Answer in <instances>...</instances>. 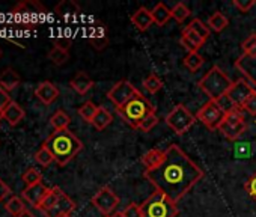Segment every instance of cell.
<instances>
[{
	"mask_svg": "<svg viewBox=\"0 0 256 217\" xmlns=\"http://www.w3.org/2000/svg\"><path fill=\"white\" fill-rule=\"evenodd\" d=\"M0 118H2V112H0Z\"/></svg>",
	"mask_w": 256,
	"mask_h": 217,
	"instance_id": "cell-52",
	"label": "cell"
},
{
	"mask_svg": "<svg viewBox=\"0 0 256 217\" xmlns=\"http://www.w3.org/2000/svg\"><path fill=\"white\" fill-rule=\"evenodd\" d=\"M247 130V122L241 108H228L218 132L229 140H236Z\"/></svg>",
	"mask_w": 256,
	"mask_h": 217,
	"instance_id": "cell-7",
	"label": "cell"
},
{
	"mask_svg": "<svg viewBox=\"0 0 256 217\" xmlns=\"http://www.w3.org/2000/svg\"><path fill=\"white\" fill-rule=\"evenodd\" d=\"M50 124L54 128V132H60V130H68L70 124H71V118L64 112V110H58L56 114H53V116L50 118Z\"/></svg>",
	"mask_w": 256,
	"mask_h": 217,
	"instance_id": "cell-29",
	"label": "cell"
},
{
	"mask_svg": "<svg viewBox=\"0 0 256 217\" xmlns=\"http://www.w3.org/2000/svg\"><path fill=\"white\" fill-rule=\"evenodd\" d=\"M232 84H234V82L217 65H214L198 82V88L210 98V101H216L218 104L228 95V92L232 88Z\"/></svg>",
	"mask_w": 256,
	"mask_h": 217,
	"instance_id": "cell-3",
	"label": "cell"
},
{
	"mask_svg": "<svg viewBox=\"0 0 256 217\" xmlns=\"http://www.w3.org/2000/svg\"><path fill=\"white\" fill-rule=\"evenodd\" d=\"M140 92L139 89L128 80H120L108 92H107V98L118 107H122L124 104H126L130 100H133L134 96H138Z\"/></svg>",
	"mask_w": 256,
	"mask_h": 217,
	"instance_id": "cell-12",
	"label": "cell"
},
{
	"mask_svg": "<svg viewBox=\"0 0 256 217\" xmlns=\"http://www.w3.org/2000/svg\"><path fill=\"white\" fill-rule=\"evenodd\" d=\"M232 5L242 14H247L254 5H256V0H234Z\"/></svg>",
	"mask_w": 256,
	"mask_h": 217,
	"instance_id": "cell-41",
	"label": "cell"
},
{
	"mask_svg": "<svg viewBox=\"0 0 256 217\" xmlns=\"http://www.w3.org/2000/svg\"><path fill=\"white\" fill-rule=\"evenodd\" d=\"M18 217H35V214H34L32 211H29V210H24Z\"/></svg>",
	"mask_w": 256,
	"mask_h": 217,
	"instance_id": "cell-48",
	"label": "cell"
},
{
	"mask_svg": "<svg viewBox=\"0 0 256 217\" xmlns=\"http://www.w3.org/2000/svg\"><path fill=\"white\" fill-rule=\"evenodd\" d=\"M112 121H113V116H112V114L107 110V108L98 107V112H96V115H95V118L92 121V126L98 132H102V130H106L112 124Z\"/></svg>",
	"mask_w": 256,
	"mask_h": 217,
	"instance_id": "cell-26",
	"label": "cell"
},
{
	"mask_svg": "<svg viewBox=\"0 0 256 217\" xmlns=\"http://www.w3.org/2000/svg\"><path fill=\"white\" fill-rule=\"evenodd\" d=\"M190 16H192V11L188 10V6L184 2H178L172 8V18L176 20V23H184Z\"/></svg>",
	"mask_w": 256,
	"mask_h": 217,
	"instance_id": "cell-32",
	"label": "cell"
},
{
	"mask_svg": "<svg viewBox=\"0 0 256 217\" xmlns=\"http://www.w3.org/2000/svg\"><path fill=\"white\" fill-rule=\"evenodd\" d=\"M62 193H64V192H62V188H60V187H58V186L52 187V188L48 190V193L46 194V198L42 199V202L40 204L38 210H40V211H42V212H46V211L52 210V208L58 204V200H59V198H60V194H62Z\"/></svg>",
	"mask_w": 256,
	"mask_h": 217,
	"instance_id": "cell-25",
	"label": "cell"
},
{
	"mask_svg": "<svg viewBox=\"0 0 256 217\" xmlns=\"http://www.w3.org/2000/svg\"><path fill=\"white\" fill-rule=\"evenodd\" d=\"M54 12H56V16L68 20V18H74L76 16H78L80 6L74 2V0H62L60 4H58L54 6Z\"/></svg>",
	"mask_w": 256,
	"mask_h": 217,
	"instance_id": "cell-23",
	"label": "cell"
},
{
	"mask_svg": "<svg viewBox=\"0 0 256 217\" xmlns=\"http://www.w3.org/2000/svg\"><path fill=\"white\" fill-rule=\"evenodd\" d=\"M89 42L95 50H98V52L104 50L106 46L108 44V38L106 35V28H95L92 35L89 36Z\"/></svg>",
	"mask_w": 256,
	"mask_h": 217,
	"instance_id": "cell-27",
	"label": "cell"
},
{
	"mask_svg": "<svg viewBox=\"0 0 256 217\" xmlns=\"http://www.w3.org/2000/svg\"><path fill=\"white\" fill-rule=\"evenodd\" d=\"M182 62H184V66L186 68H188L192 72H196L202 65H204V58L199 54V53H188L184 59H182Z\"/></svg>",
	"mask_w": 256,
	"mask_h": 217,
	"instance_id": "cell-34",
	"label": "cell"
},
{
	"mask_svg": "<svg viewBox=\"0 0 256 217\" xmlns=\"http://www.w3.org/2000/svg\"><path fill=\"white\" fill-rule=\"evenodd\" d=\"M71 44H72V40H70V38H56L54 40V47H58L60 50H65V52L70 50Z\"/></svg>",
	"mask_w": 256,
	"mask_h": 217,
	"instance_id": "cell-46",
	"label": "cell"
},
{
	"mask_svg": "<svg viewBox=\"0 0 256 217\" xmlns=\"http://www.w3.org/2000/svg\"><path fill=\"white\" fill-rule=\"evenodd\" d=\"M235 68L242 72V76L248 80V83L254 88L256 90V56L248 58V56H241L235 62Z\"/></svg>",
	"mask_w": 256,
	"mask_h": 217,
	"instance_id": "cell-14",
	"label": "cell"
},
{
	"mask_svg": "<svg viewBox=\"0 0 256 217\" xmlns=\"http://www.w3.org/2000/svg\"><path fill=\"white\" fill-rule=\"evenodd\" d=\"M47 10L38 0H26L16 5L11 11V20L23 30H30L40 26L41 20L46 17Z\"/></svg>",
	"mask_w": 256,
	"mask_h": 217,
	"instance_id": "cell-5",
	"label": "cell"
},
{
	"mask_svg": "<svg viewBox=\"0 0 256 217\" xmlns=\"http://www.w3.org/2000/svg\"><path fill=\"white\" fill-rule=\"evenodd\" d=\"M142 214L144 217H176L178 216V206L176 202H174L170 198H168L164 193L156 190L142 205Z\"/></svg>",
	"mask_w": 256,
	"mask_h": 217,
	"instance_id": "cell-6",
	"label": "cell"
},
{
	"mask_svg": "<svg viewBox=\"0 0 256 217\" xmlns=\"http://www.w3.org/2000/svg\"><path fill=\"white\" fill-rule=\"evenodd\" d=\"M22 180L24 181L26 187L36 186V184H40V182L42 181V174H41L36 168H29V169L23 174Z\"/></svg>",
	"mask_w": 256,
	"mask_h": 217,
	"instance_id": "cell-37",
	"label": "cell"
},
{
	"mask_svg": "<svg viewBox=\"0 0 256 217\" xmlns=\"http://www.w3.org/2000/svg\"><path fill=\"white\" fill-rule=\"evenodd\" d=\"M20 82H22V78L14 68H6V70H4L2 74H0V88H4L6 92L14 90L20 84Z\"/></svg>",
	"mask_w": 256,
	"mask_h": 217,
	"instance_id": "cell-22",
	"label": "cell"
},
{
	"mask_svg": "<svg viewBox=\"0 0 256 217\" xmlns=\"http://www.w3.org/2000/svg\"><path fill=\"white\" fill-rule=\"evenodd\" d=\"M242 110H246L248 115H252V116H256V92L247 100V102L244 104V107H242Z\"/></svg>",
	"mask_w": 256,
	"mask_h": 217,
	"instance_id": "cell-44",
	"label": "cell"
},
{
	"mask_svg": "<svg viewBox=\"0 0 256 217\" xmlns=\"http://www.w3.org/2000/svg\"><path fill=\"white\" fill-rule=\"evenodd\" d=\"M226 114V108H223L218 102L216 101H208L205 102L196 115L198 121H200L208 130H218L223 118Z\"/></svg>",
	"mask_w": 256,
	"mask_h": 217,
	"instance_id": "cell-9",
	"label": "cell"
},
{
	"mask_svg": "<svg viewBox=\"0 0 256 217\" xmlns=\"http://www.w3.org/2000/svg\"><path fill=\"white\" fill-rule=\"evenodd\" d=\"M70 86L80 95L88 94L92 88H94V80L84 72V71H78L70 82Z\"/></svg>",
	"mask_w": 256,
	"mask_h": 217,
	"instance_id": "cell-21",
	"label": "cell"
},
{
	"mask_svg": "<svg viewBox=\"0 0 256 217\" xmlns=\"http://www.w3.org/2000/svg\"><path fill=\"white\" fill-rule=\"evenodd\" d=\"M206 26H208L211 30H214V32L218 34V32L224 30V29L229 26V20H228L226 16H223L222 12H214V14L208 18Z\"/></svg>",
	"mask_w": 256,
	"mask_h": 217,
	"instance_id": "cell-28",
	"label": "cell"
},
{
	"mask_svg": "<svg viewBox=\"0 0 256 217\" xmlns=\"http://www.w3.org/2000/svg\"><path fill=\"white\" fill-rule=\"evenodd\" d=\"M35 162H36L38 164L47 168V166H50V164L54 162V157H53V154L48 151V148H47L46 145H42V146L35 152Z\"/></svg>",
	"mask_w": 256,
	"mask_h": 217,
	"instance_id": "cell-36",
	"label": "cell"
},
{
	"mask_svg": "<svg viewBox=\"0 0 256 217\" xmlns=\"http://www.w3.org/2000/svg\"><path fill=\"white\" fill-rule=\"evenodd\" d=\"M11 102H12V98L10 96V92H6L4 88H0V112H4Z\"/></svg>",
	"mask_w": 256,
	"mask_h": 217,
	"instance_id": "cell-45",
	"label": "cell"
},
{
	"mask_svg": "<svg viewBox=\"0 0 256 217\" xmlns=\"http://www.w3.org/2000/svg\"><path fill=\"white\" fill-rule=\"evenodd\" d=\"M122 214H124V217H144V214H142V208H140V205H139V204H136V202L128 204V205L124 208Z\"/></svg>",
	"mask_w": 256,
	"mask_h": 217,
	"instance_id": "cell-40",
	"label": "cell"
},
{
	"mask_svg": "<svg viewBox=\"0 0 256 217\" xmlns=\"http://www.w3.org/2000/svg\"><path fill=\"white\" fill-rule=\"evenodd\" d=\"M62 217H72V214H65V216H62Z\"/></svg>",
	"mask_w": 256,
	"mask_h": 217,
	"instance_id": "cell-50",
	"label": "cell"
},
{
	"mask_svg": "<svg viewBox=\"0 0 256 217\" xmlns=\"http://www.w3.org/2000/svg\"><path fill=\"white\" fill-rule=\"evenodd\" d=\"M35 96L44 102L46 106H50L53 104L58 98H59V89L54 83H52L50 80H44L41 82L36 89H35Z\"/></svg>",
	"mask_w": 256,
	"mask_h": 217,
	"instance_id": "cell-13",
	"label": "cell"
},
{
	"mask_svg": "<svg viewBox=\"0 0 256 217\" xmlns=\"http://www.w3.org/2000/svg\"><path fill=\"white\" fill-rule=\"evenodd\" d=\"M241 50H242V56H248V58L256 56V34H252L241 42Z\"/></svg>",
	"mask_w": 256,
	"mask_h": 217,
	"instance_id": "cell-39",
	"label": "cell"
},
{
	"mask_svg": "<svg viewBox=\"0 0 256 217\" xmlns=\"http://www.w3.org/2000/svg\"><path fill=\"white\" fill-rule=\"evenodd\" d=\"M144 88L151 92V94H157L158 90L163 89V82L157 74H150L145 80H144Z\"/></svg>",
	"mask_w": 256,
	"mask_h": 217,
	"instance_id": "cell-38",
	"label": "cell"
},
{
	"mask_svg": "<svg viewBox=\"0 0 256 217\" xmlns=\"http://www.w3.org/2000/svg\"><path fill=\"white\" fill-rule=\"evenodd\" d=\"M164 158H166V151L158 150V148H152L146 154H144L142 163L145 166V170H154L163 164Z\"/></svg>",
	"mask_w": 256,
	"mask_h": 217,
	"instance_id": "cell-20",
	"label": "cell"
},
{
	"mask_svg": "<svg viewBox=\"0 0 256 217\" xmlns=\"http://www.w3.org/2000/svg\"><path fill=\"white\" fill-rule=\"evenodd\" d=\"M157 124H158V118H157V115H156V114H151L150 116H146V118L144 120V122L140 124L139 130H142V132L148 133V132H151Z\"/></svg>",
	"mask_w": 256,
	"mask_h": 217,
	"instance_id": "cell-42",
	"label": "cell"
},
{
	"mask_svg": "<svg viewBox=\"0 0 256 217\" xmlns=\"http://www.w3.org/2000/svg\"><path fill=\"white\" fill-rule=\"evenodd\" d=\"M254 88L244 78H238L234 82L232 88L229 89L228 95L224 96L230 104V108H242L247 100L254 94Z\"/></svg>",
	"mask_w": 256,
	"mask_h": 217,
	"instance_id": "cell-10",
	"label": "cell"
},
{
	"mask_svg": "<svg viewBox=\"0 0 256 217\" xmlns=\"http://www.w3.org/2000/svg\"><path fill=\"white\" fill-rule=\"evenodd\" d=\"M187 28L192 29L196 35H199L204 41H206V40L210 38V35H211L210 28H208L202 20H199V18H193V20L190 22V24H187Z\"/></svg>",
	"mask_w": 256,
	"mask_h": 217,
	"instance_id": "cell-31",
	"label": "cell"
},
{
	"mask_svg": "<svg viewBox=\"0 0 256 217\" xmlns=\"http://www.w3.org/2000/svg\"><path fill=\"white\" fill-rule=\"evenodd\" d=\"M5 208H6V211H8L11 216H14V217H18V216L26 210L24 202H23L18 196H11V199L6 202Z\"/></svg>",
	"mask_w": 256,
	"mask_h": 217,
	"instance_id": "cell-35",
	"label": "cell"
},
{
	"mask_svg": "<svg viewBox=\"0 0 256 217\" xmlns=\"http://www.w3.org/2000/svg\"><path fill=\"white\" fill-rule=\"evenodd\" d=\"M152 12V18H154V24L157 26H164L170 18H172V10H169L163 2H158L154 10L151 11Z\"/></svg>",
	"mask_w": 256,
	"mask_h": 217,
	"instance_id": "cell-24",
	"label": "cell"
},
{
	"mask_svg": "<svg viewBox=\"0 0 256 217\" xmlns=\"http://www.w3.org/2000/svg\"><path fill=\"white\" fill-rule=\"evenodd\" d=\"M42 145L48 148L59 166H66L83 150L82 140L70 130L52 133Z\"/></svg>",
	"mask_w": 256,
	"mask_h": 217,
	"instance_id": "cell-2",
	"label": "cell"
},
{
	"mask_svg": "<svg viewBox=\"0 0 256 217\" xmlns=\"http://www.w3.org/2000/svg\"><path fill=\"white\" fill-rule=\"evenodd\" d=\"M0 58H2V48H0Z\"/></svg>",
	"mask_w": 256,
	"mask_h": 217,
	"instance_id": "cell-51",
	"label": "cell"
},
{
	"mask_svg": "<svg viewBox=\"0 0 256 217\" xmlns=\"http://www.w3.org/2000/svg\"><path fill=\"white\" fill-rule=\"evenodd\" d=\"M132 23L134 24V28L140 32H146L152 24H154V18H152V12L145 8V6H140L133 16H132Z\"/></svg>",
	"mask_w": 256,
	"mask_h": 217,
	"instance_id": "cell-17",
	"label": "cell"
},
{
	"mask_svg": "<svg viewBox=\"0 0 256 217\" xmlns=\"http://www.w3.org/2000/svg\"><path fill=\"white\" fill-rule=\"evenodd\" d=\"M116 112L125 124H128L132 128H139L146 116L156 114V107L145 95L139 94L122 107H118Z\"/></svg>",
	"mask_w": 256,
	"mask_h": 217,
	"instance_id": "cell-4",
	"label": "cell"
},
{
	"mask_svg": "<svg viewBox=\"0 0 256 217\" xmlns=\"http://www.w3.org/2000/svg\"><path fill=\"white\" fill-rule=\"evenodd\" d=\"M48 190H50L48 187H46L42 182H40V184H36V186L26 187V188L22 192V194H23V198H24L34 208L38 210L40 204L42 202V199L46 198V194L48 193Z\"/></svg>",
	"mask_w": 256,
	"mask_h": 217,
	"instance_id": "cell-16",
	"label": "cell"
},
{
	"mask_svg": "<svg viewBox=\"0 0 256 217\" xmlns=\"http://www.w3.org/2000/svg\"><path fill=\"white\" fill-rule=\"evenodd\" d=\"M196 121H198V118L188 110L184 104H176L166 115V124L176 136L186 134L194 126Z\"/></svg>",
	"mask_w": 256,
	"mask_h": 217,
	"instance_id": "cell-8",
	"label": "cell"
},
{
	"mask_svg": "<svg viewBox=\"0 0 256 217\" xmlns=\"http://www.w3.org/2000/svg\"><path fill=\"white\" fill-rule=\"evenodd\" d=\"M74 210H76V202L66 193H62L58 204L52 210L46 211L44 214L46 217H62L65 214H72Z\"/></svg>",
	"mask_w": 256,
	"mask_h": 217,
	"instance_id": "cell-15",
	"label": "cell"
},
{
	"mask_svg": "<svg viewBox=\"0 0 256 217\" xmlns=\"http://www.w3.org/2000/svg\"><path fill=\"white\" fill-rule=\"evenodd\" d=\"M164 151L166 158L163 164L154 170H145L144 176L156 190L164 193L178 204L205 174L178 145L174 144Z\"/></svg>",
	"mask_w": 256,
	"mask_h": 217,
	"instance_id": "cell-1",
	"label": "cell"
},
{
	"mask_svg": "<svg viewBox=\"0 0 256 217\" xmlns=\"http://www.w3.org/2000/svg\"><path fill=\"white\" fill-rule=\"evenodd\" d=\"M108 217H124V214H122V211H114V212L110 214Z\"/></svg>",
	"mask_w": 256,
	"mask_h": 217,
	"instance_id": "cell-49",
	"label": "cell"
},
{
	"mask_svg": "<svg viewBox=\"0 0 256 217\" xmlns=\"http://www.w3.org/2000/svg\"><path fill=\"white\" fill-rule=\"evenodd\" d=\"M96 112H98V107H96L92 101H86V102L82 104L80 108H78V115H80V118H82L83 121H86V122H90V124H92V121H94Z\"/></svg>",
	"mask_w": 256,
	"mask_h": 217,
	"instance_id": "cell-30",
	"label": "cell"
},
{
	"mask_svg": "<svg viewBox=\"0 0 256 217\" xmlns=\"http://www.w3.org/2000/svg\"><path fill=\"white\" fill-rule=\"evenodd\" d=\"M47 58H48V60H52V64L60 66V65H64V64L68 62V59H70V52H65V50L58 48V47H53V48L48 52Z\"/></svg>",
	"mask_w": 256,
	"mask_h": 217,
	"instance_id": "cell-33",
	"label": "cell"
},
{
	"mask_svg": "<svg viewBox=\"0 0 256 217\" xmlns=\"http://www.w3.org/2000/svg\"><path fill=\"white\" fill-rule=\"evenodd\" d=\"M8 194H11V188L5 184V181L0 178V202H2Z\"/></svg>",
	"mask_w": 256,
	"mask_h": 217,
	"instance_id": "cell-47",
	"label": "cell"
},
{
	"mask_svg": "<svg viewBox=\"0 0 256 217\" xmlns=\"http://www.w3.org/2000/svg\"><path fill=\"white\" fill-rule=\"evenodd\" d=\"M92 205L106 217L114 212L116 206L119 205V196L107 186L101 187L94 196H92Z\"/></svg>",
	"mask_w": 256,
	"mask_h": 217,
	"instance_id": "cell-11",
	"label": "cell"
},
{
	"mask_svg": "<svg viewBox=\"0 0 256 217\" xmlns=\"http://www.w3.org/2000/svg\"><path fill=\"white\" fill-rule=\"evenodd\" d=\"M204 40L196 35L192 29H188L186 26V29L182 30L181 34V40H180V44L182 46V48H186L188 53H198V50L204 46Z\"/></svg>",
	"mask_w": 256,
	"mask_h": 217,
	"instance_id": "cell-18",
	"label": "cell"
},
{
	"mask_svg": "<svg viewBox=\"0 0 256 217\" xmlns=\"http://www.w3.org/2000/svg\"><path fill=\"white\" fill-rule=\"evenodd\" d=\"M244 188H246V192L248 193V196H250L253 200H256V174L252 175V176L244 182Z\"/></svg>",
	"mask_w": 256,
	"mask_h": 217,
	"instance_id": "cell-43",
	"label": "cell"
},
{
	"mask_svg": "<svg viewBox=\"0 0 256 217\" xmlns=\"http://www.w3.org/2000/svg\"><path fill=\"white\" fill-rule=\"evenodd\" d=\"M24 116H26L24 108H23L18 102H16V101H12V102L5 108V110L2 112V118H4L11 127L18 126V124L24 120Z\"/></svg>",
	"mask_w": 256,
	"mask_h": 217,
	"instance_id": "cell-19",
	"label": "cell"
}]
</instances>
